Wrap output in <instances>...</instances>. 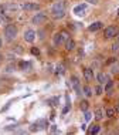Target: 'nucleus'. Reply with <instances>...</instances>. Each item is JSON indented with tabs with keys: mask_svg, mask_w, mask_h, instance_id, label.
<instances>
[{
	"mask_svg": "<svg viewBox=\"0 0 119 135\" xmlns=\"http://www.w3.org/2000/svg\"><path fill=\"white\" fill-rule=\"evenodd\" d=\"M65 3L63 0H58V2H54L51 9H50V16H51L53 20H61L65 17Z\"/></svg>",
	"mask_w": 119,
	"mask_h": 135,
	"instance_id": "obj_1",
	"label": "nucleus"
},
{
	"mask_svg": "<svg viewBox=\"0 0 119 135\" xmlns=\"http://www.w3.org/2000/svg\"><path fill=\"white\" fill-rule=\"evenodd\" d=\"M3 36H4V40L7 43H13L17 38V36H19V28H17V26L14 23H9L4 27V30H3Z\"/></svg>",
	"mask_w": 119,
	"mask_h": 135,
	"instance_id": "obj_2",
	"label": "nucleus"
},
{
	"mask_svg": "<svg viewBox=\"0 0 119 135\" xmlns=\"http://www.w3.org/2000/svg\"><path fill=\"white\" fill-rule=\"evenodd\" d=\"M47 19H48V13L44 12V10H41V12L35 13L33 17H31V24H35V26H41V24H44Z\"/></svg>",
	"mask_w": 119,
	"mask_h": 135,
	"instance_id": "obj_3",
	"label": "nucleus"
},
{
	"mask_svg": "<svg viewBox=\"0 0 119 135\" xmlns=\"http://www.w3.org/2000/svg\"><path fill=\"white\" fill-rule=\"evenodd\" d=\"M119 31H118V27L116 26H108L104 28V37H105L106 40H111L115 36H118Z\"/></svg>",
	"mask_w": 119,
	"mask_h": 135,
	"instance_id": "obj_4",
	"label": "nucleus"
},
{
	"mask_svg": "<svg viewBox=\"0 0 119 135\" xmlns=\"http://www.w3.org/2000/svg\"><path fill=\"white\" fill-rule=\"evenodd\" d=\"M71 85H73V88H74V91L77 93V95H81L82 94V90H81V81H79V78L77 77V75H71Z\"/></svg>",
	"mask_w": 119,
	"mask_h": 135,
	"instance_id": "obj_5",
	"label": "nucleus"
},
{
	"mask_svg": "<svg viewBox=\"0 0 119 135\" xmlns=\"http://www.w3.org/2000/svg\"><path fill=\"white\" fill-rule=\"evenodd\" d=\"M35 36H37V33H35L33 28H27V30H24L23 38H24L26 43H34L35 41Z\"/></svg>",
	"mask_w": 119,
	"mask_h": 135,
	"instance_id": "obj_6",
	"label": "nucleus"
},
{
	"mask_svg": "<svg viewBox=\"0 0 119 135\" xmlns=\"http://www.w3.org/2000/svg\"><path fill=\"white\" fill-rule=\"evenodd\" d=\"M21 9L24 10V12H37V10L41 9V4L40 3H23L21 4Z\"/></svg>",
	"mask_w": 119,
	"mask_h": 135,
	"instance_id": "obj_7",
	"label": "nucleus"
},
{
	"mask_svg": "<svg viewBox=\"0 0 119 135\" xmlns=\"http://www.w3.org/2000/svg\"><path fill=\"white\" fill-rule=\"evenodd\" d=\"M64 40H67L65 36H64V31L63 33H55V34L53 36V44H54V47H60L64 43Z\"/></svg>",
	"mask_w": 119,
	"mask_h": 135,
	"instance_id": "obj_8",
	"label": "nucleus"
},
{
	"mask_svg": "<svg viewBox=\"0 0 119 135\" xmlns=\"http://www.w3.org/2000/svg\"><path fill=\"white\" fill-rule=\"evenodd\" d=\"M74 14L75 16H78V17H82V16H85V13H86V4L85 3H82V4H77L74 7Z\"/></svg>",
	"mask_w": 119,
	"mask_h": 135,
	"instance_id": "obj_9",
	"label": "nucleus"
},
{
	"mask_svg": "<svg viewBox=\"0 0 119 135\" xmlns=\"http://www.w3.org/2000/svg\"><path fill=\"white\" fill-rule=\"evenodd\" d=\"M102 27H104V23H102V21H94L92 24H89V26H88V31L95 33V31H99Z\"/></svg>",
	"mask_w": 119,
	"mask_h": 135,
	"instance_id": "obj_10",
	"label": "nucleus"
},
{
	"mask_svg": "<svg viewBox=\"0 0 119 135\" xmlns=\"http://www.w3.org/2000/svg\"><path fill=\"white\" fill-rule=\"evenodd\" d=\"M84 78H85L86 83H91L92 80H94V70H92L91 67L84 68Z\"/></svg>",
	"mask_w": 119,
	"mask_h": 135,
	"instance_id": "obj_11",
	"label": "nucleus"
},
{
	"mask_svg": "<svg viewBox=\"0 0 119 135\" xmlns=\"http://www.w3.org/2000/svg\"><path fill=\"white\" fill-rule=\"evenodd\" d=\"M65 50L67 51H74L75 50V40L74 38H67L65 40Z\"/></svg>",
	"mask_w": 119,
	"mask_h": 135,
	"instance_id": "obj_12",
	"label": "nucleus"
},
{
	"mask_svg": "<svg viewBox=\"0 0 119 135\" xmlns=\"http://www.w3.org/2000/svg\"><path fill=\"white\" fill-rule=\"evenodd\" d=\"M113 85H115V83L112 81V80H108V81L105 83V87H104V91H105L106 94H111L112 90H113Z\"/></svg>",
	"mask_w": 119,
	"mask_h": 135,
	"instance_id": "obj_13",
	"label": "nucleus"
},
{
	"mask_svg": "<svg viewBox=\"0 0 119 135\" xmlns=\"http://www.w3.org/2000/svg\"><path fill=\"white\" fill-rule=\"evenodd\" d=\"M96 81H98V84H105L106 81H108V77H106V74L105 73H98L96 74Z\"/></svg>",
	"mask_w": 119,
	"mask_h": 135,
	"instance_id": "obj_14",
	"label": "nucleus"
},
{
	"mask_svg": "<svg viewBox=\"0 0 119 135\" xmlns=\"http://www.w3.org/2000/svg\"><path fill=\"white\" fill-rule=\"evenodd\" d=\"M19 65H20V70H23V71H28L33 67V64H31L30 61H20Z\"/></svg>",
	"mask_w": 119,
	"mask_h": 135,
	"instance_id": "obj_15",
	"label": "nucleus"
},
{
	"mask_svg": "<svg viewBox=\"0 0 119 135\" xmlns=\"http://www.w3.org/2000/svg\"><path fill=\"white\" fill-rule=\"evenodd\" d=\"M82 93H84V95H85L86 98L92 97V88L88 85V84H85V85L82 87Z\"/></svg>",
	"mask_w": 119,
	"mask_h": 135,
	"instance_id": "obj_16",
	"label": "nucleus"
},
{
	"mask_svg": "<svg viewBox=\"0 0 119 135\" xmlns=\"http://www.w3.org/2000/svg\"><path fill=\"white\" fill-rule=\"evenodd\" d=\"M99 131H101V127L98 125V124H95V125H91V128H89L88 134H89V135H95V134H99Z\"/></svg>",
	"mask_w": 119,
	"mask_h": 135,
	"instance_id": "obj_17",
	"label": "nucleus"
},
{
	"mask_svg": "<svg viewBox=\"0 0 119 135\" xmlns=\"http://www.w3.org/2000/svg\"><path fill=\"white\" fill-rule=\"evenodd\" d=\"M64 73H65V67H64V64L63 63L57 64L55 65V74L57 75H61V74H64Z\"/></svg>",
	"mask_w": 119,
	"mask_h": 135,
	"instance_id": "obj_18",
	"label": "nucleus"
},
{
	"mask_svg": "<svg viewBox=\"0 0 119 135\" xmlns=\"http://www.w3.org/2000/svg\"><path fill=\"white\" fill-rule=\"evenodd\" d=\"M95 119H96V121H102V119H104V111L101 108L95 109Z\"/></svg>",
	"mask_w": 119,
	"mask_h": 135,
	"instance_id": "obj_19",
	"label": "nucleus"
},
{
	"mask_svg": "<svg viewBox=\"0 0 119 135\" xmlns=\"http://www.w3.org/2000/svg\"><path fill=\"white\" fill-rule=\"evenodd\" d=\"M105 115L108 118H113L115 115H116V111H115V108H106L105 109Z\"/></svg>",
	"mask_w": 119,
	"mask_h": 135,
	"instance_id": "obj_20",
	"label": "nucleus"
},
{
	"mask_svg": "<svg viewBox=\"0 0 119 135\" xmlns=\"http://www.w3.org/2000/svg\"><path fill=\"white\" fill-rule=\"evenodd\" d=\"M104 93H105V91H104V88H102V84H98V85L95 87V94L96 95H102Z\"/></svg>",
	"mask_w": 119,
	"mask_h": 135,
	"instance_id": "obj_21",
	"label": "nucleus"
},
{
	"mask_svg": "<svg viewBox=\"0 0 119 135\" xmlns=\"http://www.w3.org/2000/svg\"><path fill=\"white\" fill-rule=\"evenodd\" d=\"M37 122H38V125H41V127H40L41 129H47V128H48V122H47L45 119H40V121H37Z\"/></svg>",
	"mask_w": 119,
	"mask_h": 135,
	"instance_id": "obj_22",
	"label": "nucleus"
},
{
	"mask_svg": "<svg viewBox=\"0 0 119 135\" xmlns=\"http://www.w3.org/2000/svg\"><path fill=\"white\" fill-rule=\"evenodd\" d=\"M84 118H85V121H91V118H92V112L89 111V109L84 111Z\"/></svg>",
	"mask_w": 119,
	"mask_h": 135,
	"instance_id": "obj_23",
	"label": "nucleus"
},
{
	"mask_svg": "<svg viewBox=\"0 0 119 135\" xmlns=\"http://www.w3.org/2000/svg\"><path fill=\"white\" fill-rule=\"evenodd\" d=\"M38 122H34V124H31V125H30V132H37V131L40 129L38 128Z\"/></svg>",
	"mask_w": 119,
	"mask_h": 135,
	"instance_id": "obj_24",
	"label": "nucleus"
},
{
	"mask_svg": "<svg viewBox=\"0 0 119 135\" xmlns=\"http://www.w3.org/2000/svg\"><path fill=\"white\" fill-rule=\"evenodd\" d=\"M88 107H89V104H88V101H86V100L81 101V111H82V112L86 111V109H88Z\"/></svg>",
	"mask_w": 119,
	"mask_h": 135,
	"instance_id": "obj_25",
	"label": "nucleus"
},
{
	"mask_svg": "<svg viewBox=\"0 0 119 135\" xmlns=\"http://www.w3.org/2000/svg\"><path fill=\"white\" fill-rule=\"evenodd\" d=\"M111 50H112V53H119V41L113 43V44L111 46Z\"/></svg>",
	"mask_w": 119,
	"mask_h": 135,
	"instance_id": "obj_26",
	"label": "nucleus"
},
{
	"mask_svg": "<svg viewBox=\"0 0 119 135\" xmlns=\"http://www.w3.org/2000/svg\"><path fill=\"white\" fill-rule=\"evenodd\" d=\"M31 54H33V56H40V50L37 49V47H33V49H31Z\"/></svg>",
	"mask_w": 119,
	"mask_h": 135,
	"instance_id": "obj_27",
	"label": "nucleus"
},
{
	"mask_svg": "<svg viewBox=\"0 0 119 135\" xmlns=\"http://www.w3.org/2000/svg\"><path fill=\"white\" fill-rule=\"evenodd\" d=\"M112 63H116V57H111L109 60L106 61V64H112Z\"/></svg>",
	"mask_w": 119,
	"mask_h": 135,
	"instance_id": "obj_28",
	"label": "nucleus"
},
{
	"mask_svg": "<svg viewBox=\"0 0 119 135\" xmlns=\"http://www.w3.org/2000/svg\"><path fill=\"white\" fill-rule=\"evenodd\" d=\"M51 132H53V134H57V132H58V128H57V125H51Z\"/></svg>",
	"mask_w": 119,
	"mask_h": 135,
	"instance_id": "obj_29",
	"label": "nucleus"
},
{
	"mask_svg": "<svg viewBox=\"0 0 119 135\" xmlns=\"http://www.w3.org/2000/svg\"><path fill=\"white\" fill-rule=\"evenodd\" d=\"M86 3H89V4L96 6V4H98V0H86Z\"/></svg>",
	"mask_w": 119,
	"mask_h": 135,
	"instance_id": "obj_30",
	"label": "nucleus"
},
{
	"mask_svg": "<svg viewBox=\"0 0 119 135\" xmlns=\"http://www.w3.org/2000/svg\"><path fill=\"white\" fill-rule=\"evenodd\" d=\"M115 111H116V114H119V103L115 105Z\"/></svg>",
	"mask_w": 119,
	"mask_h": 135,
	"instance_id": "obj_31",
	"label": "nucleus"
},
{
	"mask_svg": "<svg viewBox=\"0 0 119 135\" xmlns=\"http://www.w3.org/2000/svg\"><path fill=\"white\" fill-rule=\"evenodd\" d=\"M2 47H3V38L0 37V50H2Z\"/></svg>",
	"mask_w": 119,
	"mask_h": 135,
	"instance_id": "obj_32",
	"label": "nucleus"
},
{
	"mask_svg": "<svg viewBox=\"0 0 119 135\" xmlns=\"http://www.w3.org/2000/svg\"><path fill=\"white\" fill-rule=\"evenodd\" d=\"M3 60V56H2V54H0V61H2Z\"/></svg>",
	"mask_w": 119,
	"mask_h": 135,
	"instance_id": "obj_33",
	"label": "nucleus"
},
{
	"mask_svg": "<svg viewBox=\"0 0 119 135\" xmlns=\"http://www.w3.org/2000/svg\"><path fill=\"white\" fill-rule=\"evenodd\" d=\"M116 37H118V41H119V34H118V36H116Z\"/></svg>",
	"mask_w": 119,
	"mask_h": 135,
	"instance_id": "obj_34",
	"label": "nucleus"
}]
</instances>
